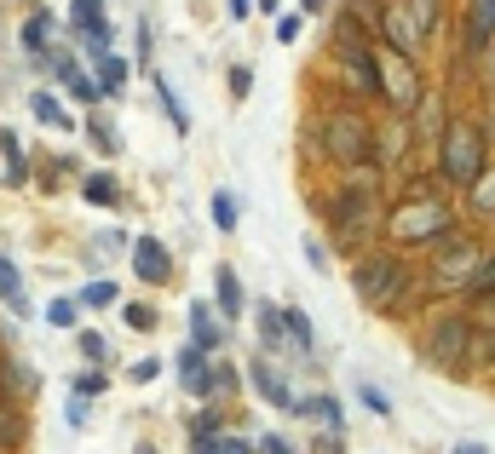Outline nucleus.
Returning a JSON list of instances; mask_svg holds the SVG:
<instances>
[{
  "instance_id": "nucleus-1",
  "label": "nucleus",
  "mask_w": 495,
  "mask_h": 454,
  "mask_svg": "<svg viewBox=\"0 0 495 454\" xmlns=\"http://www.w3.org/2000/svg\"><path fill=\"white\" fill-rule=\"evenodd\" d=\"M329 225H334V242L357 248L374 225H386V219H380V184H374L369 173L363 179H346L340 195L329 202Z\"/></svg>"
},
{
  "instance_id": "nucleus-2",
  "label": "nucleus",
  "mask_w": 495,
  "mask_h": 454,
  "mask_svg": "<svg viewBox=\"0 0 495 454\" xmlns=\"http://www.w3.org/2000/svg\"><path fill=\"white\" fill-rule=\"evenodd\" d=\"M352 288L369 311L386 316V311H397L403 293H409V265L397 259V253H363V259L352 265Z\"/></svg>"
},
{
  "instance_id": "nucleus-3",
  "label": "nucleus",
  "mask_w": 495,
  "mask_h": 454,
  "mask_svg": "<svg viewBox=\"0 0 495 454\" xmlns=\"http://www.w3.org/2000/svg\"><path fill=\"white\" fill-rule=\"evenodd\" d=\"M317 144L329 162L340 167H369L374 162V127L357 109H329V115L317 121Z\"/></svg>"
},
{
  "instance_id": "nucleus-4",
  "label": "nucleus",
  "mask_w": 495,
  "mask_h": 454,
  "mask_svg": "<svg viewBox=\"0 0 495 454\" xmlns=\"http://www.w3.org/2000/svg\"><path fill=\"white\" fill-rule=\"evenodd\" d=\"M438 173L461 190H473L484 179V127L478 121H450L438 139Z\"/></svg>"
},
{
  "instance_id": "nucleus-5",
  "label": "nucleus",
  "mask_w": 495,
  "mask_h": 454,
  "mask_svg": "<svg viewBox=\"0 0 495 454\" xmlns=\"http://www.w3.org/2000/svg\"><path fill=\"white\" fill-rule=\"evenodd\" d=\"M473 339H478L473 316H467V311H450V316H438V323L427 328L420 357H427L432 368H443V374H461V368L473 362Z\"/></svg>"
},
{
  "instance_id": "nucleus-6",
  "label": "nucleus",
  "mask_w": 495,
  "mask_h": 454,
  "mask_svg": "<svg viewBox=\"0 0 495 454\" xmlns=\"http://www.w3.org/2000/svg\"><path fill=\"white\" fill-rule=\"evenodd\" d=\"M450 225H455V213L438 202V195H409V202H397L392 213H386V230H392L397 242H443L450 236Z\"/></svg>"
},
{
  "instance_id": "nucleus-7",
  "label": "nucleus",
  "mask_w": 495,
  "mask_h": 454,
  "mask_svg": "<svg viewBox=\"0 0 495 454\" xmlns=\"http://www.w3.org/2000/svg\"><path fill=\"white\" fill-rule=\"evenodd\" d=\"M374 69H380V98L392 109H420V98H427V81H420V69L409 64L403 52H392V46H374Z\"/></svg>"
},
{
  "instance_id": "nucleus-8",
  "label": "nucleus",
  "mask_w": 495,
  "mask_h": 454,
  "mask_svg": "<svg viewBox=\"0 0 495 454\" xmlns=\"http://www.w3.org/2000/svg\"><path fill=\"white\" fill-rule=\"evenodd\" d=\"M478 265H484V253H478L473 242H450V248L438 253V265H432V282H438V288H467V282L478 276Z\"/></svg>"
},
{
  "instance_id": "nucleus-9",
  "label": "nucleus",
  "mask_w": 495,
  "mask_h": 454,
  "mask_svg": "<svg viewBox=\"0 0 495 454\" xmlns=\"http://www.w3.org/2000/svg\"><path fill=\"white\" fill-rule=\"evenodd\" d=\"M132 271H139V282L162 288V282L173 276V253H167L156 236H132Z\"/></svg>"
},
{
  "instance_id": "nucleus-10",
  "label": "nucleus",
  "mask_w": 495,
  "mask_h": 454,
  "mask_svg": "<svg viewBox=\"0 0 495 454\" xmlns=\"http://www.w3.org/2000/svg\"><path fill=\"white\" fill-rule=\"evenodd\" d=\"M179 386L190 391V397H213V362L202 346H185L179 351Z\"/></svg>"
},
{
  "instance_id": "nucleus-11",
  "label": "nucleus",
  "mask_w": 495,
  "mask_h": 454,
  "mask_svg": "<svg viewBox=\"0 0 495 454\" xmlns=\"http://www.w3.org/2000/svg\"><path fill=\"white\" fill-rule=\"evenodd\" d=\"M248 379H253V391H259V397L271 402V409H283V414H294V409H299V397H294V391H288V379L276 374V368L265 362V357L248 368Z\"/></svg>"
},
{
  "instance_id": "nucleus-12",
  "label": "nucleus",
  "mask_w": 495,
  "mask_h": 454,
  "mask_svg": "<svg viewBox=\"0 0 495 454\" xmlns=\"http://www.w3.org/2000/svg\"><path fill=\"white\" fill-rule=\"evenodd\" d=\"M495 46V0H473L467 6V52L484 58Z\"/></svg>"
},
{
  "instance_id": "nucleus-13",
  "label": "nucleus",
  "mask_w": 495,
  "mask_h": 454,
  "mask_svg": "<svg viewBox=\"0 0 495 454\" xmlns=\"http://www.w3.org/2000/svg\"><path fill=\"white\" fill-rule=\"evenodd\" d=\"M213 311L225 316V328H231L236 316L248 311V293H243V282H236L231 265H220V276H213Z\"/></svg>"
},
{
  "instance_id": "nucleus-14",
  "label": "nucleus",
  "mask_w": 495,
  "mask_h": 454,
  "mask_svg": "<svg viewBox=\"0 0 495 454\" xmlns=\"http://www.w3.org/2000/svg\"><path fill=\"white\" fill-rule=\"evenodd\" d=\"M35 391H41V374H35L29 362H18V357L0 362V402H23V397H35Z\"/></svg>"
},
{
  "instance_id": "nucleus-15",
  "label": "nucleus",
  "mask_w": 495,
  "mask_h": 454,
  "mask_svg": "<svg viewBox=\"0 0 495 454\" xmlns=\"http://www.w3.org/2000/svg\"><path fill=\"white\" fill-rule=\"evenodd\" d=\"M190 346H202V351H220L225 346V316L213 311V305H190Z\"/></svg>"
},
{
  "instance_id": "nucleus-16",
  "label": "nucleus",
  "mask_w": 495,
  "mask_h": 454,
  "mask_svg": "<svg viewBox=\"0 0 495 454\" xmlns=\"http://www.w3.org/2000/svg\"><path fill=\"white\" fill-rule=\"evenodd\" d=\"M23 52L29 58L52 52V12H29V18H23Z\"/></svg>"
},
{
  "instance_id": "nucleus-17",
  "label": "nucleus",
  "mask_w": 495,
  "mask_h": 454,
  "mask_svg": "<svg viewBox=\"0 0 495 454\" xmlns=\"http://www.w3.org/2000/svg\"><path fill=\"white\" fill-rule=\"evenodd\" d=\"M283 328H288V339H294L299 357H317V334H311V316L299 311V305H283Z\"/></svg>"
},
{
  "instance_id": "nucleus-18",
  "label": "nucleus",
  "mask_w": 495,
  "mask_h": 454,
  "mask_svg": "<svg viewBox=\"0 0 495 454\" xmlns=\"http://www.w3.org/2000/svg\"><path fill=\"white\" fill-rule=\"evenodd\" d=\"M294 414H306V420H323L329 432H346V414H340V402H334L329 391H317V397H299Z\"/></svg>"
},
{
  "instance_id": "nucleus-19",
  "label": "nucleus",
  "mask_w": 495,
  "mask_h": 454,
  "mask_svg": "<svg viewBox=\"0 0 495 454\" xmlns=\"http://www.w3.org/2000/svg\"><path fill=\"white\" fill-rule=\"evenodd\" d=\"M23 437H29V420H23L18 402H0V454H18Z\"/></svg>"
},
{
  "instance_id": "nucleus-20",
  "label": "nucleus",
  "mask_w": 495,
  "mask_h": 454,
  "mask_svg": "<svg viewBox=\"0 0 495 454\" xmlns=\"http://www.w3.org/2000/svg\"><path fill=\"white\" fill-rule=\"evenodd\" d=\"M0 299L12 305V316H29V299H23V276H18V265L0 253Z\"/></svg>"
},
{
  "instance_id": "nucleus-21",
  "label": "nucleus",
  "mask_w": 495,
  "mask_h": 454,
  "mask_svg": "<svg viewBox=\"0 0 495 454\" xmlns=\"http://www.w3.org/2000/svg\"><path fill=\"white\" fill-rule=\"evenodd\" d=\"M253 316H259V346H265V351H271V357H276V351H283V339H288V328H283V311H276V305L265 299V305H259V311H253Z\"/></svg>"
},
{
  "instance_id": "nucleus-22",
  "label": "nucleus",
  "mask_w": 495,
  "mask_h": 454,
  "mask_svg": "<svg viewBox=\"0 0 495 454\" xmlns=\"http://www.w3.org/2000/svg\"><path fill=\"white\" fill-rule=\"evenodd\" d=\"M81 195H87L92 207H122V190H116L110 173H87V179H81Z\"/></svg>"
},
{
  "instance_id": "nucleus-23",
  "label": "nucleus",
  "mask_w": 495,
  "mask_h": 454,
  "mask_svg": "<svg viewBox=\"0 0 495 454\" xmlns=\"http://www.w3.org/2000/svg\"><path fill=\"white\" fill-rule=\"evenodd\" d=\"M0 162H6V184H29V162H23V150H18L12 132H0Z\"/></svg>"
},
{
  "instance_id": "nucleus-24",
  "label": "nucleus",
  "mask_w": 495,
  "mask_h": 454,
  "mask_svg": "<svg viewBox=\"0 0 495 454\" xmlns=\"http://www.w3.org/2000/svg\"><path fill=\"white\" fill-rule=\"evenodd\" d=\"M127 76H132V69L122 64V58H104V64H99V87H104V98H116V92H127Z\"/></svg>"
},
{
  "instance_id": "nucleus-25",
  "label": "nucleus",
  "mask_w": 495,
  "mask_h": 454,
  "mask_svg": "<svg viewBox=\"0 0 495 454\" xmlns=\"http://www.w3.org/2000/svg\"><path fill=\"white\" fill-rule=\"evenodd\" d=\"M29 109H35V121H46V127H58V132H64V127H69V115H64V104H58V98H52V92H35V98H29Z\"/></svg>"
},
{
  "instance_id": "nucleus-26",
  "label": "nucleus",
  "mask_w": 495,
  "mask_h": 454,
  "mask_svg": "<svg viewBox=\"0 0 495 454\" xmlns=\"http://www.w3.org/2000/svg\"><path fill=\"white\" fill-rule=\"evenodd\" d=\"M357 402H363L374 420H392V397H386V391L374 386V379H357Z\"/></svg>"
},
{
  "instance_id": "nucleus-27",
  "label": "nucleus",
  "mask_w": 495,
  "mask_h": 454,
  "mask_svg": "<svg viewBox=\"0 0 495 454\" xmlns=\"http://www.w3.org/2000/svg\"><path fill=\"white\" fill-rule=\"evenodd\" d=\"M403 6H409V18H415L420 41H427V35L438 29V12H443V0H403Z\"/></svg>"
},
{
  "instance_id": "nucleus-28",
  "label": "nucleus",
  "mask_w": 495,
  "mask_h": 454,
  "mask_svg": "<svg viewBox=\"0 0 495 454\" xmlns=\"http://www.w3.org/2000/svg\"><path fill=\"white\" fill-rule=\"evenodd\" d=\"M81 52H87L92 64H104V58H110V23H99V29H81Z\"/></svg>"
},
{
  "instance_id": "nucleus-29",
  "label": "nucleus",
  "mask_w": 495,
  "mask_h": 454,
  "mask_svg": "<svg viewBox=\"0 0 495 454\" xmlns=\"http://www.w3.org/2000/svg\"><path fill=\"white\" fill-rule=\"evenodd\" d=\"M69 23H76V35L81 29H99V23H104V0H76V6H69Z\"/></svg>"
},
{
  "instance_id": "nucleus-30",
  "label": "nucleus",
  "mask_w": 495,
  "mask_h": 454,
  "mask_svg": "<svg viewBox=\"0 0 495 454\" xmlns=\"http://www.w3.org/2000/svg\"><path fill=\"white\" fill-rule=\"evenodd\" d=\"M116 299H122V293H116V282H87V293H81V305H87V311H110Z\"/></svg>"
},
{
  "instance_id": "nucleus-31",
  "label": "nucleus",
  "mask_w": 495,
  "mask_h": 454,
  "mask_svg": "<svg viewBox=\"0 0 495 454\" xmlns=\"http://www.w3.org/2000/svg\"><path fill=\"white\" fill-rule=\"evenodd\" d=\"M87 139L99 144L104 155H122V139H116V127H110V121H99V115H92V121H87Z\"/></svg>"
},
{
  "instance_id": "nucleus-32",
  "label": "nucleus",
  "mask_w": 495,
  "mask_h": 454,
  "mask_svg": "<svg viewBox=\"0 0 495 454\" xmlns=\"http://www.w3.org/2000/svg\"><path fill=\"white\" fill-rule=\"evenodd\" d=\"M46 323L52 328H76L81 323V299H52L46 305Z\"/></svg>"
},
{
  "instance_id": "nucleus-33",
  "label": "nucleus",
  "mask_w": 495,
  "mask_h": 454,
  "mask_svg": "<svg viewBox=\"0 0 495 454\" xmlns=\"http://www.w3.org/2000/svg\"><path fill=\"white\" fill-rule=\"evenodd\" d=\"M156 92H162V109H167V121H173L179 132H190V115H185V104H179V92L167 87V81H156Z\"/></svg>"
},
{
  "instance_id": "nucleus-34",
  "label": "nucleus",
  "mask_w": 495,
  "mask_h": 454,
  "mask_svg": "<svg viewBox=\"0 0 495 454\" xmlns=\"http://www.w3.org/2000/svg\"><path fill=\"white\" fill-rule=\"evenodd\" d=\"M213 225H220V230H236V195H231V190H213Z\"/></svg>"
},
{
  "instance_id": "nucleus-35",
  "label": "nucleus",
  "mask_w": 495,
  "mask_h": 454,
  "mask_svg": "<svg viewBox=\"0 0 495 454\" xmlns=\"http://www.w3.org/2000/svg\"><path fill=\"white\" fill-rule=\"evenodd\" d=\"M122 323H127V328H139V334H150V328H156V305H139V299L122 305Z\"/></svg>"
},
{
  "instance_id": "nucleus-36",
  "label": "nucleus",
  "mask_w": 495,
  "mask_h": 454,
  "mask_svg": "<svg viewBox=\"0 0 495 454\" xmlns=\"http://www.w3.org/2000/svg\"><path fill=\"white\" fill-rule=\"evenodd\" d=\"M231 391H243V374L231 362H213V397H231Z\"/></svg>"
},
{
  "instance_id": "nucleus-37",
  "label": "nucleus",
  "mask_w": 495,
  "mask_h": 454,
  "mask_svg": "<svg viewBox=\"0 0 495 454\" xmlns=\"http://www.w3.org/2000/svg\"><path fill=\"white\" fill-rule=\"evenodd\" d=\"M473 328H484V334H495V293H484V299H473Z\"/></svg>"
},
{
  "instance_id": "nucleus-38",
  "label": "nucleus",
  "mask_w": 495,
  "mask_h": 454,
  "mask_svg": "<svg viewBox=\"0 0 495 454\" xmlns=\"http://www.w3.org/2000/svg\"><path fill=\"white\" fill-rule=\"evenodd\" d=\"M473 207H478V213H490V219H495V173H484V179L473 184Z\"/></svg>"
},
{
  "instance_id": "nucleus-39",
  "label": "nucleus",
  "mask_w": 495,
  "mask_h": 454,
  "mask_svg": "<svg viewBox=\"0 0 495 454\" xmlns=\"http://www.w3.org/2000/svg\"><path fill=\"white\" fill-rule=\"evenodd\" d=\"M467 293H473V299H484V293H495V259H484V265H478V276L467 282Z\"/></svg>"
},
{
  "instance_id": "nucleus-40",
  "label": "nucleus",
  "mask_w": 495,
  "mask_h": 454,
  "mask_svg": "<svg viewBox=\"0 0 495 454\" xmlns=\"http://www.w3.org/2000/svg\"><path fill=\"white\" fill-rule=\"evenodd\" d=\"M81 357H87V362H104V357H110V339L87 328V334H81Z\"/></svg>"
},
{
  "instance_id": "nucleus-41",
  "label": "nucleus",
  "mask_w": 495,
  "mask_h": 454,
  "mask_svg": "<svg viewBox=\"0 0 495 454\" xmlns=\"http://www.w3.org/2000/svg\"><path fill=\"white\" fill-rule=\"evenodd\" d=\"M104 386H110V379H104L99 368H92V374H81V379H76V391H69V397H81V402H87V397H99Z\"/></svg>"
},
{
  "instance_id": "nucleus-42",
  "label": "nucleus",
  "mask_w": 495,
  "mask_h": 454,
  "mask_svg": "<svg viewBox=\"0 0 495 454\" xmlns=\"http://www.w3.org/2000/svg\"><path fill=\"white\" fill-rule=\"evenodd\" d=\"M156 374H162V357H139L132 362V386H150Z\"/></svg>"
},
{
  "instance_id": "nucleus-43",
  "label": "nucleus",
  "mask_w": 495,
  "mask_h": 454,
  "mask_svg": "<svg viewBox=\"0 0 495 454\" xmlns=\"http://www.w3.org/2000/svg\"><path fill=\"white\" fill-rule=\"evenodd\" d=\"M306 259H311V271H329V248L317 236H306Z\"/></svg>"
},
{
  "instance_id": "nucleus-44",
  "label": "nucleus",
  "mask_w": 495,
  "mask_h": 454,
  "mask_svg": "<svg viewBox=\"0 0 495 454\" xmlns=\"http://www.w3.org/2000/svg\"><path fill=\"white\" fill-rule=\"evenodd\" d=\"M259 454H299L294 443H288V437H276V432H265L259 437Z\"/></svg>"
},
{
  "instance_id": "nucleus-45",
  "label": "nucleus",
  "mask_w": 495,
  "mask_h": 454,
  "mask_svg": "<svg viewBox=\"0 0 495 454\" xmlns=\"http://www.w3.org/2000/svg\"><path fill=\"white\" fill-rule=\"evenodd\" d=\"M248 87H253V69H248V64H236V69H231V92H236V98H248Z\"/></svg>"
},
{
  "instance_id": "nucleus-46",
  "label": "nucleus",
  "mask_w": 495,
  "mask_h": 454,
  "mask_svg": "<svg viewBox=\"0 0 495 454\" xmlns=\"http://www.w3.org/2000/svg\"><path fill=\"white\" fill-rule=\"evenodd\" d=\"M64 420H69V426H87V402L69 397V414H64Z\"/></svg>"
},
{
  "instance_id": "nucleus-47",
  "label": "nucleus",
  "mask_w": 495,
  "mask_h": 454,
  "mask_svg": "<svg viewBox=\"0 0 495 454\" xmlns=\"http://www.w3.org/2000/svg\"><path fill=\"white\" fill-rule=\"evenodd\" d=\"M311 454H340V432H329L323 443H311Z\"/></svg>"
},
{
  "instance_id": "nucleus-48",
  "label": "nucleus",
  "mask_w": 495,
  "mask_h": 454,
  "mask_svg": "<svg viewBox=\"0 0 495 454\" xmlns=\"http://www.w3.org/2000/svg\"><path fill=\"white\" fill-rule=\"evenodd\" d=\"M484 87L495 92V46H490V52H484Z\"/></svg>"
},
{
  "instance_id": "nucleus-49",
  "label": "nucleus",
  "mask_w": 495,
  "mask_h": 454,
  "mask_svg": "<svg viewBox=\"0 0 495 454\" xmlns=\"http://www.w3.org/2000/svg\"><path fill=\"white\" fill-rule=\"evenodd\" d=\"M450 454H490V449H484V443H455Z\"/></svg>"
},
{
  "instance_id": "nucleus-50",
  "label": "nucleus",
  "mask_w": 495,
  "mask_h": 454,
  "mask_svg": "<svg viewBox=\"0 0 495 454\" xmlns=\"http://www.w3.org/2000/svg\"><path fill=\"white\" fill-rule=\"evenodd\" d=\"M231 18H248V0H231Z\"/></svg>"
},
{
  "instance_id": "nucleus-51",
  "label": "nucleus",
  "mask_w": 495,
  "mask_h": 454,
  "mask_svg": "<svg viewBox=\"0 0 495 454\" xmlns=\"http://www.w3.org/2000/svg\"><path fill=\"white\" fill-rule=\"evenodd\" d=\"M299 6H306V12H323V6H329V0H299Z\"/></svg>"
}]
</instances>
